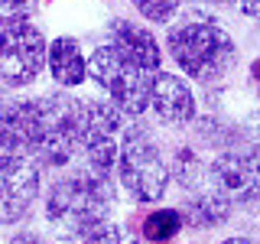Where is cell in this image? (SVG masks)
I'll return each mask as SVG.
<instances>
[{
  "label": "cell",
  "mask_w": 260,
  "mask_h": 244,
  "mask_svg": "<svg viewBox=\"0 0 260 244\" xmlns=\"http://www.w3.org/2000/svg\"><path fill=\"white\" fill-rule=\"evenodd\" d=\"M13 130L23 157L39 169H62L81 150V101L72 95L13 101Z\"/></svg>",
  "instance_id": "obj_1"
},
{
  "label": "cell",
  "mask_w": 260,
  "mask_h": 244,
  "mask_svg": "<svg viewBox=\"0 0 260 244\" xmlns=\"http://www.w3.org/2000/svg\"><path fill=\"white\" fill-rule=\"evenodd\" d=\"M114 208V182L111 176L94 169H72L49 186L43 211L46 222L62 241H81L94 228L108 222Z\"/></svg>",
  "instance_id": "obj_2"
},
{
  "label": "cell",
  "mask_w": 260,
  "mask_h": 244,
  "mask_svg": "<svg viewBox=\"0 0 260 244\" xmlns=\"http://www.w3.org/2000/svg\"><path fill=\"white\" fill-rule=\"evenodd\" d=\"M169 55L195 81H218L238 65V46L215 16L189 13L169 29Z\"/></svg>",
  "instance_id": "obj_3"
},
{
  "label": "cell",
  "mask_w": 260,
  "mask_h": 244,
  "mask_svg": "<svg viewBox=\"0 0 260 244\" xmlns=\"http://www.w3.org/2000/svg\"><path fill=\"white\" fill-rule=\"evenodd\" d=\"M88 78H94L111 101L130 117H140L150 108L153 72H146L140 62H134L117 46L104 43L88 55Z\"/></svg>",
  "instance_id": "obj_4"
},
{
  "label": "cell",
  "mask_w": 260,
  "mask_h": 244,
  "mask_svg": "<svg viewBox=\"0 0 260 244\" xmlns=\"http://www.w3.org/2000/svg\"><path fill=\"white\" fill-rule=\"evenodd\" d=\"M114 176L120 179L124 192L134 202H156V199H162L169 179H173L159 143L153 140V137L146 134V127H140V124L130 127L127 140H124V146H120Z\"/></svg>",
  "instance_id": "obj_5"
},
{
  "label": "cell",
  "mask_w": 260,
  "mask_h": 244,
  "mask_svg": "<svg viewBox=\"0 0 260 244\" xmlns=\"http://www.w3.org/2000/svg\"><path fill=\"white\" fill-rule=\"evenodd\" d=\"M117 104L111 101H85L81 104V150H85L88 169L104 176H114L117 169V157L124 146L134 120H127Z\"/></svg>",
  "instance_id": "obj_6"
},
{
  "label": "cell",
  "mask_w": 260,
  "mask_h": 244,
  "mask_svg": "<svg viewBox=\"0 0 260 244\" xmlns=\"http://www.w3.org/2000/svg\"><path fill=\"white\" fill-rule=\"evenodd\" d=\"M49 39L32 20L0 29V81L7 88H26L46 69Z\"/></svg>",
  "instance_id": "obj_7"
},
{
  "label": "cell",
  "mask_w": 260,
  "mask_h": 244,
  "mask_svg": "<svg viewBox=\"0 0 260 244\" xmlns=\"http://www.w3.org/2000/svg\"><path fill=\"white\" fill-rule=\"evenodd\" d=\"M39 173L23 153H0V225H20L39 199Z\"/></svg>",
  "instance_id": "obj_8"
},
{
  "label": "cell",
  "mask_w": 260,
  "mask_h": 244,
  "mask_svg": "<svg viewBox=\"0 0 260 244\" xmlns=\"http://www.w3.org/2000/svg\"><path fill=\"white\" fill-rule=\"evenodd\" d=\"M208 179L231 205H254L260 202V153L228 150L208 166Z\"/></svg>",
  "instance_id": "obj_9"
},
{
  "label": "cell",
  "mask_w": 260,
  "mask_h": 244,
  "mask_svg": "<svg viewBox=\"0 0 260 244\" xmlns=\"http://www.w3.org/2000/svg\"><path fill=\"white\" fill-rule=\"evenodd\" d=\"M150 108L166 127H182L195 117V95L189 81L173 72H156L150 92Z\"/></svg>",
  "instance_id": "obj_10"
},
{
  "label": "cell",
  "mask_w": 260,
  "mask_h": 244,
  "mask_svg": "<svg viewBox=\"0 0 260 244\" xmlns=\"http://www.w3.org/2000/svg\"><path fill=\"white\" fill-rule=\"evenodd\" d=\"M108 43L117 46L120 52H127L134 62H140L146 72L156 75L159 72V62H162V52H159V43L153 39V33L143 26V23H134V20H111L108 23Z\"/></svg>",
  "instance_id": "obj_11"
},
{
  "label": "cell",
  "mask_w": 260,
  "mask_h": 244,
  "mask_svg": "<svg viewBox=\"0 0 260 244\" xmlns=\"http://www.w3.org/2000/svg\"><path fill=\"white\" fill-rule=\"evenodd\" d=\"M46 69L52 75L55 85L62 88H78L81 81L88 78V59L81 52L78 39L72 36H59L49 43V52H46Z\"/></svg>",
  "instance_id": "obj_12"
},
{
  "label": "cell",
  "mask_w": 260,
  "mask_h": 244,
  "mask_svg": "<svg viewBox=\"0 0 260 244\" xmlns=\"http://www.w3.org/2000/svg\"><path fill=\"white\" fill-rule=\"evenodd\" d=\"M179 211H182V222L185 225L208 231V228L224 225V218L231 215V202H228V195H221L215 186H205V189L192 192Z\"/></svg>",
  "instance_id": "obj_13"
},
{
  "label": "cell",
  "mask_w": 260,
  "mask_h": 244,
  "mask_svg": "<svg viewBox=\"0 0 260 244\" xmlns=\"http://www.w3.org/2000/svg\"><path fill=\"white\" fill-rule=\"evenodd\" d=\"M169 173H173V179L179 186H185L189 192H199V189H205V186H211L205 163H202V157L192 146H179L173 163H169Z\"/></svg>",
  "instance_id": "obj_14"
},
{
  "label": "cell",
  "mask_w": 260,
  "mask_h": 244,
  "mask_svg": "<svg viewBox=\"0 0 260 244\" xmlns=\"http://www.w3.org/2000/svg\"><path fill=\"white\" fill-rule=\"evenodd\" d=\"M182 211L179 208H156V211H150V215L143 218V241H150V244H169L176 238L179 231H182Z\"/></svg>",
  "instance_id": "obj_15"
},
{
  "label": "cell",
  "mask_w": 260,
  "mask_h": 244,
  "mask_svg": "<svg viewBox=\"0 0 260 244\" xmlns=\"http://www.w3.org/2000/svg\"><path fill=\"white\" fill-rule=\"evenodd\" d=\"M39 13V0H0V29L26 23Z\"/></svg>",
  "instance_id": "obj_16"
},
{
  "label": "cell",
  "mask_w": 260,
  "mask_h": 244,
  "mask_svg": "<svg viewBox=\"0 0 260 244\" xmlns=\"http://www.w3.org/2000/svg\"><path fill=\"white\" fill-rule=\"evenodd\" d=\"M130 4H134V10L140 13L143 20H150V23H169L179 13L182 0H130Z\"/></svg>",
  "instance_id": "obj_17"
},
{
  "label": "cell",
  "mask_w": 260,
  "mask_h": 244,
  "mask_svg": "<svg viewBox=\"0 0 260 244\" xmlns=\"http://www.w3.org/2000/svg\"><path fill=\"white\" fill-rule=\"evenodd\" d=\"M0 153H20L13 130V101L0 92Z\"/></svg>",
  "instance_id": "obj_18"
},
{
  "label": "cell",
  "mask_w": 260,
  "mask_h": 244,
  "mask_svg": "<svg viewBox=\"0 0 260 244\" xmlns=\"http://www.w3.org/2000/svg\"><path fill=\"white\" fill-rule=\"evenodd\" d=\"M81 244H137V238L130 234V228L104 222L101 228H94L91 234H85V238H81Z\"/></svg>",
  "instance_id": "obj_19"
},
{
  "label": "cell",
  "mask_w": 260,
  "mask_h": 244,
  "mask_svg": "<svg viewBox=\"0 0 260 244\" xmlns=\"http://www.w3.org/2000/svg\"><path fill=\"white\" fill-rule=\"evenodd\" d=\"M215 4H224V7H231V10H238L241 16L260 20V0H215Z\"/></svg>",
  "instance_id": "obj_20"
},
{
  "label": "cell",
  "mask_w": 260,
  "mask_h": 244,
  "mask_svg": "<svg viewBox=\"0 0 260 244\" xmlns=\"http://www.w3.org/2000/svg\"><path fill=\"white\" fill-rule=\"evenodd\" d=\"M247 137H250V150L260 153V111L247 117Z\"/></svg>",
  "instance_id": "obj_21"
},
{
  "label": "cell",
  "mask_w": 260,
  "mask_h": 244,
  "mask_svg": "<svg viewBox=\"0 0 260 244\" xmlns=\"http://www.w3.org/2000/svg\"><path fill=\"white\" fill-rule=\"evenodd\" d=\"M7 244H46V238L39 231H26V228H23V231H13Z\"/></svg>",
  "instance_id": "obj_22"
},
{
  "label": "cell",
  "mask_w": 260,
  "mask_h": 244,
  "mask_svg": "<svg viewBox=\"0 0 260 244\" xmlns=\"http://www.w3.org/2000/svg\"><path fill=\"white\" fill-rule=\"evenodd\" d=\"M221 244H257V241H250V238H228V241H221Z\"/></svg>",
  "instance_id": "obj_23"
},
{
  "label": "cell",
  "mask_w": 260,
  "mask_h": 244,
  "mask_svg": "<svg viewBox=\"0 0 260 244\" xmlns=\"http://www.w3.org/2000/svg\"><path fill=\"white\" fill-rule=\"evenodd\" d=\"M211 4H215V0H211Z\"/></svg>",
  "instance_id": "obj_24"
}]
</instances>
